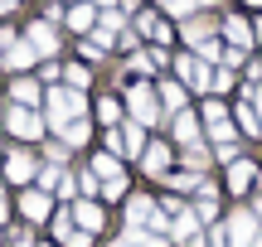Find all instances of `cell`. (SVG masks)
<instances>
[{"instance_id": "20", "label": "cell", "mask_w": 262, "mask_h": 247, "mask_svg": "<svg viewBox=\"0 0 262 247\" xmlns=\"http://www.w3.org/2000/svg\"><path fill=\"white\" fill-rule=\"evenodd\" d=\"M141 165H146V175H165L170 170V145H146V151H141Z\"/></svg>"}, {"instance_id": "37", "label": "cell", "mask_w": 262, "mask_h": 247, "mask_svg": "<svg viewBox=\"0 0 262 247\" xmlns=\"http://www.w3.org/2000/svg\"><path fill=\"white\" fill-rule=\"evenodd\" d=\"M141 247H170L165 238H146V242H141Z\"/></svg>"}, {"instance_id": "26", "label": "cell", "mask_w": 262, "mask_h": 247, "mask_svg": "<svg viewBox=\"0 0 262 247\" xmlns=\"http://www.w3.org/2000/svg\"><path fill=\"white\" fill-rule=\"evenodd\" d=\"M88 136H93V126H88V116H78V121H68V126H63V141H68V145H83Z\"/></svg>"}, {"instance_id": "35", "label": "cell", "mask_w": 262, "mask_h": 247, "mask_svg": "<svg viewBox=\"0 0 262 247\" xmlns=\"http://www.w3.org/2000/svg\"><path fill=\"white\" fill-rule=\"evenodd\" d=\"M39 78H44V83H49V87H54V83H58V78H63V68H58V63H39Z\"/></svg>"}, {"instance_id": "11", "label": "cell", "mask_w": 262, "mask_h": 247, "mask_svg": "<svg viewBox=\"0 0 262 247\" xmlns=\"http://www.w3.org/2000/svg\"><path fill=\"white\" fill-rule=\"evenodd\" d=\"M219 34H224V39H228V44H233V48H243V54H248V48H253V24H248L243 15H228L224 24H219Z\"/></svg>"}, {"instance_id": "19", "label": "cell", "mask_w": 262, "mask_h": 247, "mask_svg": "<svg viewBox=\"0 0 262 247\" xmlns=\"http://www.w3.org/2000/svg\"><path fill=\"white\" fill-rule=\"evenodd\" d=\"M39 97H44V92H39L34 78H15V83H10V102H15V107H34Z\"/></svg>"}, {"instance_id": "47", "label": "cell", "mask_w": 262, "mask_h": 247, "mask_svg": "<svg viewBox=\"0 0 262 247\" xmlns=\"http://www.w3.org/2000/svg\"><path fill=\"white\" fill-rule=\"evenodd\" d=\"M44 247H49V242H44Z\"/></svg>"}, {"instance_id": "41", "label": "cell", "mask_w": 262, "mask_h": 247, "mask_svg": "<svg viewBox=\"0 0 262 247\" xmlns=\"http://www.w3.org/2000/svg\"><path fill=\"white\" fill-rule=\"evenodd\" d=\"M0 151H5V136H0Z\"/></svg>"}, {"instance_id": "45", "label": "cell", "mask_w": 262, "mask_h": 247, "mask_svg": "<svg viewBox=\"0 0 262 247\" xmlns=\"http://www.w3.org/2000/svg\"><path fill=\"white\" fill-rule=\"evenodd\" d=\"M112 247H122V242H112Z\"/></svg>"}, {"instance_id": "23", "label": "cell", "mask_w": 262, "mask_h": 247, "mask_svg": "<svg viewBox=\"0 0 262 247\" xmlns=\"http://www.w3.org/2000/svg\"><path fill=\"white\" fill-rule=\"evenodd\" d=\"M93 175H97V180H122V160H117L112 151H102L93 160Z\"/></svg>"}, {"instance_id": "16", "label": "cell", "mask_w": 262, "mask_h": 247, "mask_svg": "<svg viewBox=\"0 0 262 247\" xmlns=\"http://www.w3.org/2000/svg\"><path fill=\"white\" fill-rule=\"evenodd\" d=\"M73 223H78V228H83V233H97V228H102V223H107V213L97 209L93 199H78V204H73Z\"/></svg>"}, {"instance_id": "30", "label": "cell", "mask_w": 262, "mask_h": 247, "mask_svg": "<svg viewBox=\"0 0 262 247\" xmlns=\"http://www.w3.org/2000/svg\"><path fill=\"white\" fill-rule=\"evenodd\" d=\"M199 112H204V121H209V126H224V121H228V107H224V102H204Z\"/></svg>"}, {"instance_id": "25", "label": "cell", "mask_w": 262, "mask_h": 247, "mask_svg": "<svg viewBox=\"0 0 262 247\" xmlns=\"http://www.w3.org/2000/svg\"><path fill=\"white\" fill-rule=\"evenodd\" d=\"M97 121L102 126H122V102H117V97H97Z\"/></svg>"}, {"instance_id": "29", "label": "cell", "mask_w": 262, "mask_h": 247, "mask_svg": "<svg viewBox=\"0 0 262 247\" xmlns=\"http://www.w3.org/2000/svg\"><path fill=\"white\" fill-rule=\"evenodd\" d=\"M204 5H209V0H170L165 10H170V15H180V19H189V15H199Z\"/></svg>"}, {"instance_id": "39", "label": "cell", "mask_w": 262, "mask_h": 247, "mask_svg": "<svg viewBox=\"0 0 262 247\" xmlns=\"http://www.w3.org/2000/svg\"><path fill=\"white\" fill-rule=\"evenodd\" d=\"M5 213H10V209H5V194H0V223H5Z\"/></svg>"}, {"instance_id": "36", "label": "cell", "mask_w": 262, "mask_h": 247, "mask_svg": "<svg viewBox=\"0 0 262 247\" xmlns=\"http://www.w3.org/2000/svg\"><path fill=\"white\" fill-rule=\"evenodd\" d=\"M209 247H228V233L219 228V223H209Z\"/></svg>"}, {"instance_id": "14", "label": "cell", "mask_w": 262, "mask_h": 247, "mask_svg": "<svg viewBox=\"0 0 262 247\" xmlns=\"http://www.w3.org/2000/svg\"><path fill=\"white\" fill-rule=\"evenodd\" d=\"M63 24L68 29H73V34H93V24H97V5H93V0H83V5H73V10H68V15H63Z\"/></svg>"}, {"instance_id": "38", "label": "cell", "mask_w": 262, "mask_h": 247, "mask_svg": "<svg viewBox=\"0 0 262 247\" xmlns=\"http://www.w3.org/2000/svg\"><path fill=\"white\" fill-rule=\"evenodd\" d=\"M93 5H97V10H117V0H93Z\"/></svg>"}, {"instance_id": "46", "label": "cell", "mask_w": 262, "mask_h": 247, "mask_svg": "<svg viewBox=\"0 0 262 247\" xmlns=\"http://www.w3.org/2000/svg\"><path fill=\"white\" fill-rule=\"evenodd\" d=\"M73 5H78V0H73Z\"/></svg>"}, {"instance_id": "27", "label": "cell", "mask_w": 262, "mask_h": 247, "mask_svg": "<svg viewBox=\"0 0 262 247\" xmlns=\"http://www.w3.org/2000/svg\"><path fill=\"white\" fill-rule=\"evenodd\" d=\"M63 83H68V87H78V92H83V87L93 83V73H88L83 63H63Z\"/></svg>"}, {"instance_id": "10", "label": "cell", "mask_w": 262, "mask_h": 247, "mask_svg": "<svg viewBox=\"0 0 262 247\" xmlns=\"http://www.w3.org/2000/svg\"><path fill=\"white\" fill-rule=\"evenodd\" d=\"M19 213H25L29 223H44V218H54V199H49L44 189H29L25 199H19Z\"/></svg>"}, {"instance_id": "34", "label": "cell", "mask_w": 262, "mask_h": 247, "mask_svg": "<svg viewBox=\"0 0 262 247\" xmlns=\"http://www.w3.org/2000/svg\"><path fill=\"white\" fill-rule=\"evenodd\" d=\"M228 87H233V68H219L214 73V92H228Z\"/></svg>"}, {"instance_id": "2", "label": "cell", "mask_w": 262, "mask_h": 247, "mask_svg": "<svg viewBox=\"0 0 262 247\" xmlns=\"http://www.w3.org/2000/svg\"><path fill=\"white\" fill-rule=\"evenodd\" d=\"M126 112H131V121L136 126H156V121H165V112H160V97L150 92L146 83H136L126 92Z\"/></svg>"}, {"instance_id": "4", "label": "cell", "mask_w": 262, "mask_h": 247, "mask_svg": "<svg viewBox=\"0 0 262 247\" xmlns=\"http://www.w3.org/2000/svg\"><path fill=\"white\" fill-rule=\"evenodd\" d=\"M107 151H112L117 160H136V155L146 151V141H141V126H136V121L112 126V131H107Z\"/></svg>"}, {"instance_id": "1", "label": "cell", "mask_w": 262, "mask_h": 247, "mask_svg": "<svg viewBox=\"0 0 262 247\" xmlns=\"http://www.w3.org/2000/svg\"><path fill=\"white\" fill-rule=\"evenodd\" d=\"M78 116H83V92H78V87H49L44 92V121L54 126V131H63L68 121H78Z\"/></svg>"}, {"instance_id": "24", "label": "cell", "mask_w": 262, "mask_h": 247, "mask_svg": "<svg viewBox=\"0 0 262 247\" xmlns=\"http://www.w3.org/2000/svg\"><path fill=\"white\" fill-rule=\"evenodd\" d=\"M175 136H180L185 145H194V141H199V116H194V112H180V116H175Z\"/></svg>"}, {"instance_id": "13", "label": "cell", "mask_w": 262, "mask_h": 247, "mask_svg": "<svg viewBox=\"0 0 262 247\" xmlns=\"http://www.w3.org/2000/svg\"><path fill=\"white\" fill-rule=\"evenodd\" d=\"M257 184V165L253 160H228V194H248Z\"/></svg>"}, {"instance_id": "6", "label": "cell", "mask_w": 262, "mask_h": 247, "mask_svg": "<svg viewBox=\"0 0 262 247\" xmlns=\"http://www.w3.org/2000/svg\"><path fill=\"white\" fill-rule=\"evenodd\" d=\"M224 233H228V247H253V238H257V213H248V209L228 213V218H224Z\"/></svg>"}, {"instance_id": "44", "label": "cell", "mask_w": 262, "mask_h": 247, "mask_svg": "<svg viewBox=\"0 0 262 247\" xmlns=\"http://www.w3.org/2000/svg\"><path fill=\"white\" fill-rule=\"evenodd\" d=\"M160 5H170V0H160Z\"/></svg>"}, {"instance_id": "3", "label": "cell", "mask_w": 262, "mask_h": 247, "mask_svg": "<svg viewBox=\"0 0 262 247\" xmlns=\"http://www.w3.org/2000/svg\"><path fill=\"white\" fill-rule=\"evenodd\" d=\"M44 126H49V121L34 112V107H5V131L19 136V141H39Z\"/></svg>"}, {"instance_id": "12", "label": "cell", "mask_w": 262, "mask_h": 247, "mask_svg": "<svg viewBox=\"0 0 262 247\" xmlns=\"http://www.w3.org/2000/svg\"><path fill=\"white\" fill-rule=\"evenodd\" d=\"M136 29H141L146 39H156L160 48H165V44H170V34H175V29L165 24V15H160V10H146V15H136Z\"/></svg>"}, {"instance_id": "5", "label": "cell", "mask_w": 262, "mask_h": 247, "mask_svg": "<svg viewBox=\"0 0 262 247\" xmlns=\"http://www.w3.org/2000/svg\"><path fill=\"white\" fill-rule=\"evenodd\" d=\"M175 78L185 87H194V92H204V87H214V73H209V63L199 54H180L175 58Z\"/></svg>"}, {"instance_id": "22", "label": "cell", "mask_w": 262, "mask_h": 247, "mask_svg": "<svg viewBox=\"0 0 262 247\" xmlns=\"http://www.w3.org/2000/svg\"><path fill=\"white\" fill-rule=\"evenodd\" d=\"M233 116H238V126H243L248 136H262V121H257V112H253V102H248V97H238Z\"/></svg>"}, {"instance_id": "31", "label": "cell", "mask_w": 262, "mask_h": 247, "mask_svg": "<svg viewBox=\"0 0 262 247\" xmlns=\"http://www.w3.org/2000/svg\"><path fill=\"white\" fill-rule=\"evenodd\" d=\"M97 189H102V184H97V175H78V194H83V199H93Z\"/></svg>"}, {"instance_id": "18", "label": "cell", "mask_w": 262, "mask_h": 247, "mask_svg": "<svg viewBox=\"0 0 262 247\" xmlns=\"http://www.w3.org/2000/svg\"><path fill=\"white\" fill-rule=\"evenodd\" d=\"M34 63H39V54H34L29 44H10V48H5V68H10L15 78L25 73V68H34Z\"/></svg>"}, {"instance_id": "28", "label": "cell", "mask_w": 262, "mask_h": 247, "mask_svg": "<svg viewBox=\"0 0 262 247\" xmlns=\"http://www.w3.org/2000/svg\"><path fill=\"white\" fill-rule=\"evenodd\" d=\"M185 165H189V170H194V175H204L209 170V151H204V145H185Z\"/></svg>"}, {"instance_id": "42", "label": "cell", "mask_w": 262, "mask_h": 247, "mask_svg": "<svg viewBox=\"0 0 262 247\" xmlns=\"http://www.w3.org/2000/svg\"><path fill=\"white\" fill-rule=\"evenodd\" d=\"M0 121H5V107H0Z\"/></svg>"}, {"instance_id": "15", "label": "cell", "mask_w": 262, "mask_h": 247, "mask_svg": "<svg viewBox=\"0 0 262 247\" xmlns=\"http://www.w3.org/2000/svg\"><path fill=\"white\" fill-rule=\"evenodd\" d=\"M214 19H209V15H189L185 19V24H180V34H185V44L189 48H199V44H204V39H214Z\"/></svg>"}, {"instance_id": "9", "label": "cell", "mask_w": 262, "mask_h": 247, "mask_svg": "<svg viewBox=\"0 0 262 247\" xmlns=\"http://www.w3.org/2000/svg\"><path fill=\"white\" fill-rule=\"evenodd\" d=\"M199 228H204V223H199L194 209H180L175 218H170V238H175V242H194L199 247Z\"/></svg>"}, {"instance_id": "8", "label": "cell", "mask_w": 262, "mask_h": 247, "mask_svg": "<svg viewBox=\"0 0 262 247\" xmlns=\"http://www.w3.org/2000/svg\"><path fill=\"white\" fill-rule=\"evenodd\" d=\"M34 175H39V165H34L29 151H10L5 155V184H25V180H34Z\"/></svg>"}, {"instance_id": "17", "label": "cell", "mask_w": 262, "mask_h": 247, "mask_svg": "<svg viewBox=\"0 0 262 247\" xmlns=\"http://www.w3.org/2000/svg\"><path fill=\"white\" fill-rule=\"evenodd\" d=\"M160 112H165V116H180V112H185V83H180V78H175V83H160Z\"/></svg>"}, {"instance_id": "7", "label": "cell", "mask_w": 262, "mask_h": 247, "mask_svg": "<svg viewBox=\"0 0 262 247\" xmlns=\"http://www.w3.org/2000/svg\"><path fill=\"white\" fill-rule=\"evenodd\" d=\"M25 44L34 48L39 58H54V54H58V29L49 24V19H29V29H25Z\"/></svg>"}, {"instance_id": "33", "label": "cell", "mask_w": 262, "mask_h": 247, "mask_svg": "<svg viewBox=\"0 0 262 247\" xmlns=\"http://www.w3.org/2000/svg\"><path fill=\"white\" fill-rule=\"evenodd\" d=\"M63 247H93V233L73 228V233H68V238H63Z\"/></svg>"}, {"instance_id": "32", "label": "cell", "mask_w": 262, "mask_h": 247, "mask_svg": "<svg viewBox=\"0 0 262 247\" xmlns=\"http://www.w3.org/2000/svg\"><path fill=\"white\" fill-rule=\"evenodd\" d=\"M102 194H107V199H122V194H126V175H122V180H102Z\"/></svg>"}, {"instance_id": "43", "label": "cell", "mask_w": 262, "mask_h": 247, "mask_svg": "<svg viewBox=\"0 0 262 247\" xmlns=\"http://www.w3.org/2000/svg\"><path fill=\"white\" fill-rule=\"evenodd\" d=\"M248 5H262V0H248Z\"/></svg>"}, {"instance_id": "40", "label": "cell", "mask_w": 262, "mask_h": 247, "mask_svg": "<svg viewBox=\"0 0 262 247\" xmlns=\"http://www.w3.org/2000/svg\"><path fill=\"white\" fill-rule=\"evenodd\" d=\"M253 247H262V233H257V238H253Z\"/></svg>"}, {"instance_id": "21", "label": "cell", "mask_w": 262, "mask_h": 247, "mask_svg": "<svg viewBox=\"0 0 262 247\" xmlns=\"http://www.w3.org/2000/svg\"><path fill=\"white\" fill-rule=\"evenodd\" d=\"M150 218H156V204L150 199H131L126 204V228H146Z\"/></svg>"}]
</instances>
